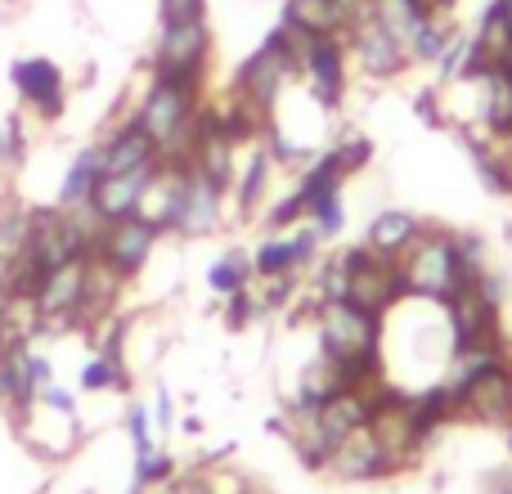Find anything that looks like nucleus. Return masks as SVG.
I'll list each match as a JSON object with an SVG mask.
<instances>
[{
    "label": "nucleus",
    "mask_w": 512,
    "mask_h": 494,
    "mask_svg": "<svg viewBox=\"0 0 512 494\" xmlns=\"http://www.w3.org/2000/svg\"><path fill=\"white\" fill-rule=\"evenodd\" d=\"M270 176H274V158H270V149L261 144V149L243 162L239 176H234V198H239L243 216H256L265 207V198H270Z\"/></svg>",
    "instance_id": "obj_20"
},
{
    "label": "nucleus",
    "mask_w": 512,
    "mask_h": 494,
    "mask_svg": "<svg viewBox=\"0 0 512 494\" xmlns=\"http://www.w3.org/2000/svg\"><path fill=\"white\" fill-rule=\"evenodd\" d=\"M149 414H153V427H158L162 436L176 427V400H171L167 387H158V396H153V409H149Z\"/></svg>",
    "instance_id": "obj_33"
},
{
    "label": "nucleus",
    "mask_w": 512,
    "mask_h": 494,
    "mask_svg": "<svg viewBox=\"0 0 512 494\" xmlns=\"http://www.w3.org/2000/svg\"><path fill=\"white\" fill-rule=\"evenodd\" d=\"M176 477V459L167 450H153V454H135V468H131V494H153L162 490L167 481Z\"/></svg>",
    "instance_id": "obj_24"
},
{
    "label": "nucleus",
    "mask_w": 512,
    "mask_h": 494,
    "mask_svg": "<svg viewBox=\"0 0 512 494\" xmlns=\"http://www.w3.org/2000/svg\"><path fill=\"white\" fill-rule=\"evenodd\" d=\"M342 270H346V292L342 297L351 301V306L369 310V315H387V310H396L400 301L409 297L405 292V279H400V261H387V256H373L364 243L355 247H342Z\"/></svg>",
    "instance_id": "obj_4"
},
{
    "label": "nucleus",
    "mask_w": 512,
    "mask_h": 494,
    "mask_svg": "<svg viewBox=\"0 0 512 494\" xmlns=\"http://www.w3.org/2000/svg\"><path fill=\"white\" fill-rule=\"evenodd\" d=\"M319 472H328V477H337V481H351V486H360V481H382V477H396V463H391V454L378 445V436L369 432V423L364 427H355L351 436H342V441L328 450V459H324V468Z\"/></svg>",
    "instance_id": "obj_12"
},
{
    "label": "nucleus",
    "mask_w": 512,
    "mask_h": 494,
    "mask_svg": "<svg viewBox=\"0 0 512 494\" xmlns=\"http://www.w3.org/2000/svg\"><path fill=\"white\" fill-rule=\"evenodd\" d=\"M225 225V189H216L212 180H203L198 171H180L176 203H171L167 234L176 239H207Z\"/></svg>",
    "instance_id": "obj_7"
},
{
    "label": "nucleus",
    "mask_w": 512,
    "mask_h": 494,
    "mask_svg": "<svg viewBox=\"0 0 512 494\" xmlns=\"http://www.w3.org/2000/svg\"><path fill=\"white\" fill-rule=\"evenodd\" d=\"M72 256H90V247L72 230L68 212H59V207H36L32 225H27V247H23V265L32 270V279H41L45 270L72 261Z\"/></svg>",
    "instance_id": "obj_9"
},
{
    "label": "nucleus",
    "mask_w": 512,
    "mask_h": 494,
    "mask_svg": "<svg viewBox=\"0 0 512 494\" xmlns=\"http://www.w3.org/2000/svg\"><path fill=\"white\" fill-rule=\"evenodd\" d=\"M162 18H207V0H158Z\"/></svg>",
    "instance_id": "obj_34"
},
{
    "label": "nucleus",
    "mask_w": 512,
    "mask_h": 494,
    "mask_svg": "<svg viewBox=\"0 0 512 494\" xmlns=\"http://www.w3.org/2000/svg\"><path fill=\"white\" fill-rule=\"evenodd\" d=\"M23 351H27V346H14V351H0V400H5V405L14 409V414L32 409V400H36V387L27 382Z\"/></svg>",
    "instance_id": "obj_21"
},
{
    "label": "nucleus",
    "mask_w": 512,
    "mask_h": 494,
    "mask_svg": "<svg viewBox=\"0 0 512 494\" xmlns=\"http://www.w3.org/2000/svg\"><path fill=\"white\" fill-rule=\"evenodd\" d=\"M319 247H324V234L306 221L283 234H265L252 252V274L256 279H301L319 261Z\"/></svg>",
    "instance_id": "obj_8"
},
{
    "label": "nucleus",
    "mask_w": 512,
    "mask_h": 494,
    "mask_svg": "<svg viewBox=\"0 0 512 494\" xmlns=\"http://www.w3.org/2000/svg\"><path fill=\"white\" fill-rule=\"evenodd\" d=\"M0 23H5V5H0Z\"/></svg>",
    "instance_id": "obj_36"
},
{
    "label": "nucleus",
    "mask_w": 512,
    "mask_h": 494,
    "mask_svg": "<svg viewBox=\"0 0 512 494\" xmlns=\"http://www.w3.org/2000/svg\"><path fill=\"white\" fill-rule=\"evenodd\" d=\"M149 176H153V171H122V176H99L90 207H95L104 221H126V216H135V207H140V194H144V185H149Z\"/></svg>",
    "instance_id": "obj_17"
},
{
    "label": "nucleus",
    "mask_w": 512,
    "mask_h": 494,
    "mask_svg": "<svg viewBox=\"0 0 512 494\" xmlns=\"http://www.w3.org/2000/svg\"><path fill=\"white\" fill-rule=\"evenodd\" d=\"M36 405H45L50 409V414H68V418H77V396H72V391H63V387H41L36 391Z\"/></svg>",
    "instance_id": "obj_32"
},
{
    "label": "nucleus",
    "mask_w": 512,
    "mask_h": 494,
    "mask_svg": "<svg viewBox=\"0 0 512 494\" xmlns=\"http://www.w3.org/2000/svg\"><path fill=\"white\" fill-rule=\"evenodd\" d=\"M86 274H90V256H72V261L54 265V270H45L36 279L32 301L50 333L81 328V315H86Z\"/></svg>",
    "instance_id": "obj_6"
},
{
    "label": "nucleus",
    "mask_w": 512,
    "mask_h": 494,
    "mask_svg": "<svg viewBox=\"0 0 512 494\" xmlns=\"http://www.w3.org/2000/svg\"><path fill=\"white\" fill-rule=\"evenodd\" d=\"M198 117H203V81L153 77L131 122L158 144L162 162H180V167H185V153H189V144H194Z\"/></svg>",
    "instance_id": "obj_2"
},
{
    "label": "nucleus",
    "mask_w": 512,
    "mask_h": 494,
    "mask_svg": "<svg viewBox=\"0 0 512 494\" xmlns=\"http://www.w3.org/2000/svg\"><path fill=\"white\" fill-rule=\"evenodd\" d=\"M342 185H346V167H342V158L328 149V153H315V158L306 162V171H301V180H297L292 194L301 198V207H306V216H310L319 203H328V198L342 194Z\"/></svg>",
    "instance_id": "obj_18"
},
{
    "label": "nucleus",
    "mask_w": 512,
    "mask_h": 494,
    "mask_svg": "<svg viewBox=\"0 0 512 494\" xmlns=\"http://www.w3.org/2000/svg\"><path fill=\"white\" fill-rule=\"evenodd\" d=\"M346 63H351V50H346V36H310L306 59H301V72L310 86V99L319 108H342L346 99Z\"/></svg>",
    "instance_id": "obj_13"
},
{
    "label": "nucleus",
    "mask_w": 512,
    "mask_h": 494,
    "mask_svg": "<svg viewBox=\"0 0 512 494\" xmlns=\"http://www.w3.org/2000/svg\"><path fill=\"white\" fill-rule=\"evenodd\" d=\"M99 176H104V162H99V144H86V149H81L77 158L68 162V171H63V185H59V194H54V207H59V212L86 207L90 198H95Z\"/></svg>",
    "instance_id": "obj_19"
},
{
    "label": "nucleus",
    "mask_w": 512,
    "mask_h": 494,
    "mask_svg": "<svg viewBox=\"0 0 512 494\" xmlns=\"http://www.w3.org/2000/svg\"><path fill=\"white\" fill-rule=\"evenodd\" d=\"M423 234V221H418L414 212H405V207H387V212H378L369 221V230H364V247H369L373 256H387V261H400V256L414 247V239Z\"/></svg>",
    "instance_id": "obj_16"
},
{
    "label": "nucleus",
    "mask_w": 512,
    "mask_h": 494,
    "mask_svg": "<svg viewBox=\"0 0 512 494\" xmlns=\"http://www.w3.org/2000/svg\"><path fill=\"white\" fill-rule=\"evenodd\" d=\"M126 432H131V450L135 454H153V450H158V427H153L149 405H131V409H126Z\"/></svg>",
    "instance_id": "obj_27"
},
{
    "label": "nucleus",
    "mask_w": 512,
    "mask_h": 494,
    "mask_svg": "<svg viewBox=\"0 0 512 494\" xmlns=\"http://www.w3.org/2000/svg\"><path fill=\"white\" fill-rule=\"evenodd\" d=\"M81 391H90V396H99V391H131V373H126L122 355L99 351L95 360L81 369Z\"/></svg>",
    "instance_id": "obj_23"
},
{
    "label": "nucleus",
    "mask_w": 512,
    "mask_h": 494,
    "mask_svg": "<svg viewBox=\"0 0 512 494\" xmlns=\"http://www.w3.org/2000/svg\"><path fill=\"white\" fill-rule=\"evenodd\" d=\"M18 158H23V122L0 117V167H14Z\"/></svg>",
    "instance_id": "obj_30"
},
{
    "label": "nucleus",
    "mask_w": 512,
    "mask_h": 494,
    "mask_svg": "<svg viewBox=\"0 0 512 494\" xmlns=\"http://www.w3.org/2000/svg\"><path fill=\"white\" fill-rule=\"evenodd\" d=\"M99 162H104V176H122V171H158L162 153L135 122H122V126L108 131V140H99Z\"/></svg>",
    "instance_id": "obj_15"
},
{
    "label": "nucleus",
    "mask_w": 512,
    "mask_h": 494,
    "mask_svg": "<svg viewBox=\"0 0 512 494\" xmlns=\"http://www.w3.org/2000/svg\"><path fill=\"white\" fill-rule=\"evenodd\" d=\"M23 364H27V382H32L36 391L50 387V382H54V364H50V355H45V351L27 346V351H23Z\"/></svg>",
    "instance_id": "obj_31"
},
{
    "label": "nucleus",
    "mask_w": 512,
    "mask_h": 494,
    "mask_svg": "<svg viewBox=\"0 0 512 494\" xmlns=\"http://www.w3.org/2000/svg\"><path fill=\"white\" fill-rule=\"evenodd\" d=\"M495 494H512V477H504V486H499Z\"/></svg>",
    "instance_id": "obj_35"
},
{
    "label": "nucleus",
    "mask_w": 512,
    "mask_h": 494,
    "mask_svg": "<svg viewBox=\"0 0 512 494\" xmlns=\"http://www.w3.org/2000/svg\"><path fill=\"white\" fill-rule=\"evenodd\" d=\"M454 247H459V270L463 283H481L490 274V243L486 234H454Z\"/></svg>",
    "instance_id": "obj_26"
},
{
    "label": "nucleus",
    "mask_w": 512,
    "mask_h": 494,
    "mask_svg": "<svg viewBox=\"0 0 512 494\" xmlns=\"http://www.w3.org/2000/svg\"><path fill=\"white\" fill-rule=\"evenodd\" d=\"M212 63V27L207 18H162L158 41H153V77L203 81Z\"/></svg>",
    "instance_id": "obj_5"
},
{
    "label": "nucleus",
    "mask_w": 512,
    "mask_h": 494,
    "mask_svg": "<svg viewBox=\"0 0 512 494\" xmlns=\"http://www.w3.org/2000/svg\"><path fill=\"white\" fill-rule=\"evenodd\" d=\"M256 279L252 274V256L248 252H225V256H216L212 265H207V288L216 292V297H234V292H243L248 283Z\"/></svg>",
    "instance_id": "obj_22"
},
{
    "label": "nucleus",
    "mask_w": 512,
    "mask_h": 494,
    "mask_svg": "<svg viewBox=\"0 0 512 494\" xmlns=\"http://www.w3.org/2000/svg\"><path fill=\"white\" fill-rule=\"evenodd\" d=\"M346 50H351V59L378 81H391L409 68V50L396 41V32H391L373 9H364V14L351 23V32H346Z\"/></svg>",
    "instance_id": "obj_10"
},
{
    "label": "nucleus",
    "mask_w": 512,
    "mask_h": 494,
    "mask_svg": "<svg viewBox=\"0 0 512 494\" xmlns=\"http://www.w3.org/2000/svg\"><path fill=\"white\" fill-rule=\"evenodd\" d=\"M158 239H162L158 225L140 221V216H126V221H108V230H104V239H99L95 256L104 265H113V270L122 274L126 283H131L135 274L149 265V256H153V247H158Z\"/></svg>",
    "instance_id": "obj_14"
},
{
    "label": "nucleus",
    "mask_w": 512,
    "mask_h": 494,
    "mask_svg": "<svg viewBox=\"0 0 512 494\" xmlns=\"http://www.w3.org/2000/svg\"><path fill=\"white\" fill-rule=\"evenodd\" d=\"M310 225H315L324 239H337V234L346 230V207H342V194L328 198V203H319L315 212H310Z\"/></svg>",
    "instance_id": "obj_29"
},
{
    "label": "nucleus",
    "mask_w": 512,
    "mask_h": 494,
    "mask_svg": "<svg viewBox=\"0 0 512 494\" xmlns=\"http://www.w3.org/2000/svg\"><path fill=\"white\" fill-rule=\"evenodd\" d=\"M400 279H405L409 297H423V301H445L450 297V292L463 283L454 234L436 230V225H423V234L414 239V247L400 256Z\"/></svg>",
    "instance_id": "obj_3"
},
{
    "label": "nucleus",
    "mask_w": 512,
    "mask_h": 494,
    "mask_svg": "<svg viewBox=\"0 0 512 494\" xmlns=\"http://www.w3.org/2000/svg\"><path fill=\"white\" fill-rule=\"evenodd\" d=\"M333 153L337 158H342V167H346V176H351V171H364L373 162V144L364 140V135H355V131H346L342 140L333 144Z\"/></svg>",
    "instance_id": "obj_28"
},
{
    "label": "nucleus",
    "mask_w": 512,
    "mask_h": 494,
    "mask_svg": "<svg viewBox=\"0 0 512 494\" xmlns=\"http://www.w3.org/2000/svg\"><path fill=\"white\" fill-rule=\"evenodd\" d=\"M445 382L459 396V418L512 432V355L508 351H454Z\"/></svg>",
    "instance_id": "obj_1"
},
{
    "label": "nucleus",
    "mask_w": 512,
    "mask_h": 494,
    "mask_svg": "<svg viewBox=\"0 0 512 494\" xmlns=\"http://www.w3.org/2000/svg\"><path fill=\"white\" fill-rule=\"evenodd\" d=\"M27 225H32V212H23V207H9V212H0V270H5V265H14L18 256H23Z\"/></svg>",
    "instance_id": "obj_25"
},
{
    "label": "nucleus",
    "mask_w": 512,
    "mask_h": 494,
    "mask_svg": "<svg viewBox=\"0 0 512 494\" xmlns=\"http://www.w3.org/2000/svg\"><path fill=\"white\" fill-rule=\"evenodd\" d=\"M9 81H14L18 99L32 108L41 122H59L63 108H68V81H63V68L45 54H27V59L9 63Z\"/></svg>",
    "instance_id": "obj_11"
}]
</instances>
